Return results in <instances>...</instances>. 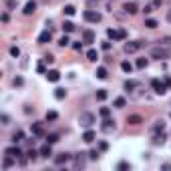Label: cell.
Segmentation results:
<instances>
[{"label":"cell","instance_id":"1","mask_svg":"<svg viewBox=\"0 0 171 171\" xmlns=\"http://www.w3.org/2000/svg\"><path fill=\"white\" fill-rule=\"evenodd\" d=\"M151 56L157 60H165V59H171V48H167L165 44L161 46H155V48H151Z\"/></svg>","mask_w":171,"mask_h":171},{"label":"cell","instance_id":"2","mask_svg":"<svg viewBox=\"0 0 171 171\" xmlns=\"http://www.w3.org/2000/svg\"><path fill=\"white\" fill-rule=\"evenodd\" d=\"M151 89L157 93V95H165V93H167V85H165V83H161L159 79H153V81H151Z\"/></svg>","mask_w":171,"mask_h":171},{"label":"cell","instance_id":"3","mask_svg":"<svg viewBox=\"0 0 171 171\" xmlns=\"http://www.w3.org/2000/svg\"><path fill=\"white\" fill-rule=\"evenodd\" d=\"M145 46V42L143 40H135V42H127L125 44V53L127 54H131V53H137L139 48H143Z\"/></svg>","mask_w":171,"mask_h":171},{"label":"cell","instance_id":"4","mask_svg":"<svg viewBox=\"0 0 171 171\" xmlns=\"http://www.w3.org/2000/svg\"><path fill=\"white\" fill-rule=\"evenodd\" d=\"M79 123H81L83 127H91L93 123H95V115H93V113H81Z\"/></svg>","mask_w":171,"mask_h":171},{"label":"cell","instance_id":"5","mask_svg":"<svg viewBox=\"0 0 171 171\" xmlns=\"http://www.w3.org/2000/svg\"><path fill=\"white\" fill-rule=\"evenodd\" d=\"M107 36L113 38V40H123L127 36V32H125V30H115V28H109V30H107Z\"/></svg>","mask_w":171,"mask_h":171},{"label":"cell","instance_id":"6","mask_svg":"<svg viewBox=\"0 0 171 171\" xmlns=\"http://www.w3.org/2000/svg\"><path fill=\"white\" fill-rule=\"evenodd\" d=\"M85 20L87 22H101V14L95 10H85Z\"/></svg>","mask_w":171,"mask_h":171},{"label":"cell","instance_id":"7","mask_svg":"<svg viewBox=\"0 0 171 171\" xmlns=\"http://www.w3.org/2000/svg\"><path fill=\"white\" fill-rule=\"evenodd\" d=\"M4 155H8V157H12V159H20L22 157V151H20L18 147H14L12 145V147H8L6 151H4Z\"/></svg>","mask_w":171,"mask_h":171},{"label":"cell","instance_id":"8","mask_svg":"<svg viewBox=\"0 0 171 171\" xmlns=\"http://www.w3.org/2000/svg\"><path fill=\"white\" fill-rule=\"evenodd\" d=\"M69 161H71V153H60V155L54 157V163L56 165H65V163H69Z\"/></svg>","mask_w":171,"mask_h":171},{"label":"cell","instance_id":"9","mask_svg":"<svg viewBox=\"0 0 171 171\" xmlns=\"http://www.w3.org/2000/svg\"><path fill=\"white\" fill-rule=\"evenodd\" d=\"M50 38H53L50 30H42V32L38 34V42H40V44H46V42H50Z\"/></svg>","mask_w":171,"mask_h":171},{"label":"cell","instance_id":"10","mask_svg":"<svg viewBox=\"0 0 171 171\" xmlns=\"http://www.w3.org/2000/svg\"><path fill=\"white\" fill-rule=\"evenodd\" d=\"M123 10H125L127 14H135L139 8H137V4H135V2H125V4H123Z\"/></svg>","mask_w":171,"mask_h":171},{"label":"cell","instance_id":"11","mask_svg":"<svg viewBox=\"0 0 171 171\" xmlns=\"http://www.w3.org/2000/svg\"><path fill=\"white\" fill-rule=\"evenodd\" d=\"M34 10H36V2H34V0H28L26 4H24V10H22V12L24 14H32Z\"/></svg>","mask_w":171,"mask_h":171},{"label":"cell","instance_id":"12","mask_svg":"<svg viewBox=\"0 0 171 171\" xmlns=\"http://www.w3.org/2000/svg\"><path fill=\"white\" fill-rule=\"evenodd\" d=\"M83 40H85L87 44H93V42H95V32H93V30H85V32H83Z\"/></svg>","mask_w":171,"mask_h":171},{"label":"cell","instance_id":"13","mask_svg":"<svg viewBox=\"0 0 171 171\" xmlns=\"http://www.w3.org/2000/svg\"><path fill=\"white\" fill-rule=\"evenodd\" d=\"M32 135H36V137H42L44 135V129H42L40 123H32Z\"/></svg>","mask_w":171,"mask_h":171},{"label":"cell","instance_id":"14","mask_svg":"<svg viewBox=\"0 0 171 171\" xmlns=\"http://www.w3.org/2000/svg\"><path fill=\"white\" fill-rule=\"evenodd\" d=\"M38 153H40V157H48V155H53V151H50V143L42 145V147L38 149Z\"/></svg>","mask_w":171,"mask_h":171},{"label":"cell","instance_id":"15","mask_svg":"<svg viewBox=\"0 0 171 171\" xmlns=\"http://www.w3.org/2000/svg\"><path fill=\"white\" fill-rule=\"evenodd\" d=\"M46 79L50 81V83H56V81L60 79V72L59 71H48L46 72Z\"/></svg>","mask_w":171,"mask_h":171},{"label":"cell","instance_id":"16","mask_svg":"<svg viewBox=\"0 0 171 171\" xmlns=\"http://www.w3.org/2000/svg\"><path fill=\"white\" fill-rule=\"evenodd\" d=\"M83 141H85V143H93V141H95V131H91V129L85 131L83 133Z\"/></svg>","mask_w":171,"mask_h":171},{"label":"cell","instance_id":"17","mask_svg":"<svg viewBox=\"0 0 171 171\" xmlns=\"http://www.w3.org/2000/svg\"><path fill=\"white\" fill-rule=\"evenodd\" d=\"M113 129H115V121L105 117V121H103V131H113Z\"/></svg>","mask_w":171,"mask_h":171},{"label":"cell","instance_id":"18","mask_svg":"<svg viewBox=\"0 0 171 171\" xmlns=\"http://www.w3.org/2000/svg\"><path fill=\"white\" fill-rule=\"evenodd\" d=\"M107 77H109V75H107V69H105V66H99V69H97V79L105 81Z\"/></svg>","mask_w":171,"mask_h":171},{"label":"cell","instance_id":"19","mask_svg":"<svg viewBox=\"0 0 171 171\" xmlns=\"http://www.w3.org/2000/svg\"><path fill=\"white\" fill-rule=\"evenodd\" d=\"M141 121H143V119L139 117V115H131V117L127 119V123H129V125H139Z\"/></svg>","mask_w":171,"mask_h":171},{"label":"cell","instance_id":"20","mask_svg":"<svg viewBox=\"0 0 171 171\" xmlns=\"http://www.w3.org/2000/svg\"><path fill=\"white\" fill-rule=\"evenodd\" d=\"M63 12H65V14H66V16H72V14L77 12V8L72 6V4H66V6H65V8H63Z\"/></svg>","mask_w":171,"mask_h":171},{"label":"cell","instance_id":"21","mask_svg":"<svg viewBox=\"0 0 171 171\" xmlns=\"http://www.w3.org/2000/svg\"><path fill=\"white\" fill-rule=\"evenodd\" d=\"M125 91H133V89H137L139 87V83H135V81H125Z\"/></svg>","mask_w":171,"mask_h":171},{"label":"cell","instance_id":"22","mask_svg":"<svg viewBox=\"0 0 171 171\" xmlns=\"http://www.w3.org/2000/svg\"><path fill=\"white\" fill-rule=\"evenodd\" d=\"M163 143H165V135L163 133H161V135L157 133V135L153 137V145H163Z\"/></svg>","mask_w":171,"mask_h":171},{"label":"cell","instance_id":"23","mask_svg":"<svg viewBox=\"0 0 171 171\" xmlns=\"http://www.w3.org/2000/svg\"><path fill=\"white\" fill-rule=\"evenodd\" d=\"M87 59H89V60H93V63H95V60L99 59V53H97V50H95V48H91V50H89V53H87Z\"/></svg>","mask_w":171,"mask_h":171},{"label":"cell","instance_id":"24","mask_svg":"<svg viewBox=\"0 0 171 171\" xmlns=\"http://www.w3.org/2000/svg\"><path fill=\"white\" fill-rule=\"evenodd\" d=\"M75 167H77V169L85 167V157H83V155H77V159H75Z\"/></svg>","mask_w":171,"mask_h":171},{"label":"cell","instance_id":"25","mask_svg":"<svg viewBox=\"0 0 171 171\" xmlns=\"http://www.w3.org/2000/svg\"><path fill=\"white\" fill-rule=\"evenodd\" d=\"M54 97H56V99H65V97H66V91H65V89H54Z\"/></svg>","mask_w":171,"mask_h":171},{"label":"cell","instance_id":"26","mask_svg":"<svg viewBox=\"0 0 171 171\" xmlns=\"http://www.w3.org/2000/svg\"><path fill=\"white\" fill-rule=\"evenodd\" d=\"M121 69H123L125 72H131L133 71V65L129 63V60H123V63H121Z\"/></svg>","mask_w":171,"mask_h":171},{"label":"cell","instance_id":"27","mask_svg":"<svg viewBox=\"0 0 171 171\" xmlns=\"http://www.w3.org/2000/svg\"><path fill=\"white\" fill-rule=\"evenodd\" d=\"M63 30H65V32H72V30H75V24H72V22H69V20H66L65 24H63Z\"/></svg>","mask_w":171,"mask_h":171},{"label":"cell","instance_id":"28","mask_svg":"<svg viewBox=\"0 0 171 171\" xmlns=\"http://www.w3.org/2000/svg\"><path fill=\"white\" fill-rule=\"evenodd\" d=\"M163 129H165V123H163V121H157V123H155V125H153V131H155V133L163 131Z\"/></svg>","mask_w":171,"mask_h":171},{"label":"cell","instance_id":"29","mask_svg":"<svg viewBox=\"0 0 171 171\" xmlns=\"http://www.w3.org/2000/svg\"><path fill=\"white\" fill-rule=\"evenodd\" d=\"M22 137H24V133L22 131H16L12 135V143H18V141H22Z\"/></svg>","mask_w":171,"mask_h":171},{"label":"cell","instance_id":"30","mask_svg":"<svg viewBox=\"0 0 171 171\" xmlns=\"http://www.w3.org/2000/svg\"><path fill=\"white\" fill-rule=\"evenodd\" d=\"M107 97H109V95H107L105 89H99V91H97V99H99V101H105Z\"/></svg>","mask_w":171,"mask_h":171},{"label":"cell","instance_id":"31","mask_svg":"<svg viewBox=\"0 0 171 171\" xmlns=\"http://www.w3.org/2000/svg\"><path fill=\"white\" fill-rule=\"evenodd\" d=\"M145 26H147V28H157V20L147 18V20H145Z\"/></svg>","mask_w":171,"mask_h":171},{"label":"cell","instance_id":"32","mask_svg":"<svg viewBox=\"0 0 171 171\" xmlns=\"http://www.w3.org/2000/svg\"><path fill=\"white\" fill-rule=\"evenodd\" d=\"M56 119H59L56 111H48V113H46V121H56Z\"/></svg>","mask_w":171,"mask_h":171},{"label":"cell","instance_id":"33","mask_svg":"<svg viewBox=\"0 0 171 171\" xmlns=\"http://www.w3.org/2000/svg\"><path fill=\"white\" fill-rule=\"evenodd\" d=\"M125 103H127V101L123 99V97H117V99H115V107H117V109H121V107H125Z\"/></svg>","mask_w":171,"mask_h":171},{"label":"cell","instance_id":"34","mask_svg":"<svg viewBox=\"0 0 171 171\" xmlns=\"http://www.w3.org/2000/svg\"><path fill=\"white\" fill-rule=\"evenodd\" d=\"M36 155H40V153H38V151H34V149H30V151L26 153V157L30 159V161H34V159H36Z\"/></svg>","mask_w":171,"mask_h":171},{"label":"cell","instance_id":"35","mask_svg":"<svg viewBox=\"0 0 171 171\" xmlns=\"http://www.w3.org/2000/svg\"><path fill=\"white\" fill-rule=\"evenodd\" d=\"M12 161H14V159H12V157H8V155H6V157H4V163H2V165H4V169H8V167L12 165Z\"/></svg>","mask_w":171,"mask_h":171},{"label":"cell","instance_id":"36","mask_svg":"<svg viewBox=\"0 0 171 171\" xmlns=\"http://www.w3.org/2000/svg\"><path fill=\"white\" fill-rule=\"evenodd\" d=\"M56 141H59V135H48V137H46V143H56Z\"/></svg>","mask_w":171,"mask_h":171},{"label":"cell","instance_id":"37","mask_svg":"<svg viewBox=\"0 0 171 171\" xmlns=\"http://www.w3.org/2000/svg\"><path fill=\"white\" fill-rule=\"evenodd\" d=\"M117 169H121V171H123V169H131V165L127 163V161H121V163L117 165Z\"/></svg>","mask_w":171,"mask_h":171},{"label":"cell","instance_id":"38","mask_svg":"<svg viewBox=\"0 0 171 171\" xmlns=\"http://www.w3.org/2000/svg\"><path fill=\"white\" fill-rule=\"evenodd\" d=\"M147 66V59H137V69H145Z\"/></svg>","mask_w":171,"mask_h":171},{"label":"cell","instance_id":"39","mask_svg":"<svg viewBox=\"0 0 171 171\" xmlns=\"http://www.w3.org/2000/svg\"><path fill=\"white\" fill-rule=\"evenodd\" d=\"M69 42H71V40H69V36H63V38L59 40V46H69Z\"/></svg>","mask_w":171,"mask_h":171},{"label":"cell","instance_id":"40","mask_svg":"<svg viewBox=\"0 0 171 171\" xmlns=\"http://www.w3.org/2000/svg\"><path fill=\"white\" fill-rule=\"evenodd\" d=\"M89 159H93V161H95V159H99V151H95V149L89 151Z\"/></svg>","mask_w":171,"mask_h":171},{"label":"cell","instance_id":"41","mask_svg":"<svg viewBox=\"0 0 171 171\" xmlns=\"http://www.w3.org/2000/svg\"><path fill=\"white\" fill-rule=\"evenodd\" d=\"M10 54H12V56H18V54H20L18 46H10Z\"/></svg>","mask_w":171,"mask_h":171},{"label":"cell","instance_id":"42","mask_svg":"<svg viewBox=\"0 0 171 171\" xmlns=\"http://www.w3.org/2000/svg\"><path fill=\"white\" fill-rule=\"evenodd\" d=\"M109 107H103V109H101V117H109Z\"/></svg>","mask_w":171,"mask_h":171},{"label":"cell","instance_id":"43","mask_svg":"<svg viewBox=\"0 0 171 171\" xmlns=\"http://www.w3.org/2000/svg\"><path fill=\"white\" fill-rule=\"evenodd\" d=\"M4 4H6L8 8H14L16 6V0H4Z\"/></svg>","mask_w":171,"mask_h":171},{"label":"cell","instance_id":"44","mask_svg":"<svg viewBox=\"0 0 171 171\" xmlns=\"http://www.w3.org/2000/svg\"><path fill=\"white\" fill-rule=\"evenodd\" d=\"M36 71H38V72H46V69H44V63H38V65H36Z\"/></svg>","mask_w":171,"mask_h":171},{"label":"cell","instance_id":"45","mask_svg":"<svg viewBox=\"0 0 171 171\" xmlns=\"http://www.w3.org/2000/svg\"><path fill=\"white\" fill-rule=\"evenodd\" d=\"M161 44H165V46H171V36H165V38L161 40Z\"/></svg>","mask_w":171,"mask_h":171},{"label":"cell","instance_id":"46","mask_svg":"<svg viewBox=\"0 0 171 171\" xmlns=\"http://www.w3.org/2000/svg\"><path fill=\"white\" fill-rule=\"evenodd\" d=\"M12 85H14V87H20V85H22V79H20V77H16V79L12 81Z\"/></svg>","mask_w":171,"mask_h":171},{"label":"cell","instance_id":"47","mask_svg":"<svg viewBox=\"0 0 171 171\" xmlns=\"http://www.w3.org/2000/svg\"><path fill=\"white\" fill-rule=\"evenodd\" d=\"M0 121H2V125H8V121H10V119H8V115H2Z\"/></svg>","mask_w":171,"mask_h":171},{"label":"cell","instance_id":"48","mask_svg":"<svg viewBox=\"0 0 171 171\" xmlns=\"http://www.w3.org/2000/svg\"><path fill=\"white\" fill-rule=\"evenodd\" d=\"M53 60H54L53 54H46V56H44V63H53Z\"/></svg>","mask_w":171,"mask_h":171},{"label":"cell","instance_id":"49","mask_svg":"<svg viewBox=\"0 0 171 171\" xmlns=\"http://www.w3.org/2000/svg\"><path fill=\"white\" fill-rule=\"evenodd\" d=\"M163 83L167 85V89H169V87H171V77H165V79H163Z\"/></svg>","mask_w":171,"mask_h":171},{"label":"cell","instance_id":"50","mask_svg":"<svg viewBox=\"0 0 171 171\" xmlns=\"http://www.w3.org/2000/svg\"><path fill=\"white\" fill-rule=\"evenodd\" d=\"M99 147H101V151H107V149H109V145H107V143H105V141H103V143H101V145H99Z\"/></svg>","mask_w":171,"mask_h":171},{"label":"cell","instance_id":"51","mask_svg":"<svg viewBox=\"0 0 171 171\" xmlns=\"http://www.w3.org/2000/svg\"><path fill=\"white\" fill-rule=\"evenodd\" d=\"M111 48V42H103V50H109Z\"/></svg>","mask_w":171,"mask_h":171},{"label":"cell","instance_id":"52","mask_svg":"<svg viewBox=\"0 0 171 171\" xmlns=\"http://www.w3.org/2000/svg\"><path fill=\"white\" fill-rule=\"evenodd\" d=\"M151 10H153V6H145V8H143V12H145V14H149Z\"/></svg>","mask_w":171,"mask_h":171},{"label":"cell","instance_id":"53","mask_svg":"<svg viewBox=\"0 0 171 171\" xmlns=\"http://www.w3.org/2000/svg\"><path fill=\"white\" fill-rule=\"evenodd\" d=\"M161 2L163 0H153V6H161Z\"/></svg>","mask_w":171,"mask_h":171},{"label":"cell","instance_id":"54","mask_svg":"<svg viewBox=\"0 0 171 171\" xmlns=\"http://www.w3.org/2000/svg\"><path fill=\"white\" fill-rule=\"evenodd\" d=\"M167 20H169V22H171V10H169V12H167Z\"/></svg>","mask_w":171,"mask_h":171}]
</instances>
